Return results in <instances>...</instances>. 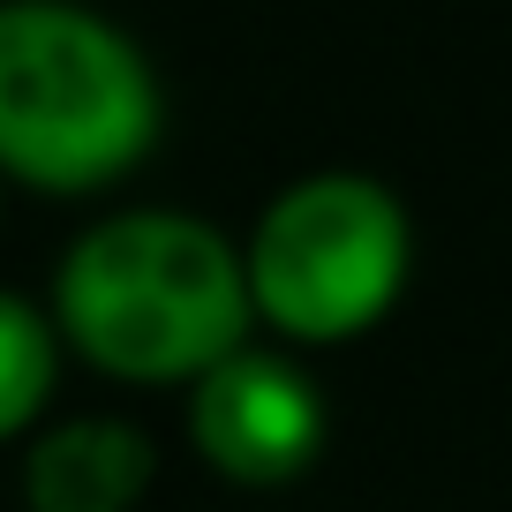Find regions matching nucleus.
<instances>
[{
	"mask_svg": "<svg viewBox=\"0 0 512 512\" xmlns=\"http://www.w3.org/2000/svg\"><path fill=\"white\" fill-rule=\"evenodd\" d=\"M53 324L61 347L83 369L136 392H166L249 347V272H241V241H226L196 211H113L83 226L68 256L53 264Z\"/></svg>",
	"mask_w": 512,
	"mask_h": 512,
	"instance_id": "1",
	"label": "nucleus"
},
{
	"mask_svg": "<svg viewBox=\"0 0 512 512\" xmlns=\"http://www.w3.org/2000/svg\"><path fill=\"white\" fill-rule=\"evenodd\" d=\"M144 46L83 0H0V181L98 196L159 144Z\"/></svg>",
	"mask_w": 512,
	"mask_h": 512,
	"instance_id": "2",
	"label": "nucleus"
},
{
	"mask_svg": "<svg viewBox=\"0 0 512 512\" xmlns=\"http://www.w3.org/2000/svg\"><path fill=\"white\" fill-rule=\"evenodd\" d=\"M256 324L287 347H347L377 332L415 272V219L377 174H302L241 234Z\"/></svg>",
	"mask_w": 512,
	"mask_h": 512,
	"instance_id": "3",
	"label": "nucleus"
},
{
	"mask_svg": "<svg viewBox=\"0 0 512 512\" xmlns=\"http://www.w3.org/2000/svg\"><path fill=\"white\" fill-rule=\"evenodd\" d=\"M324 392L294 354L241 347L189 384V452L234 490H287L324 452Z\"/></svg>",
	"mask_w": 512,
	"mask_h": 512,
	"instance_id": "4",
	"label": "nucleus"
},
{
	"mask_svg": "<svg viewBox=\"0 0 512 512\" xmlns=\"http://www.w3.org/2000/svg\"><path fill=\"white\" fill-rule=\"evenodd\" d=\"M159 445L128 415H61L23 445V512H136Z\"/></svg>",
	"mask_w": 512,
	"mask_h": 512,
	"instance_id": "5",
	"label": "nucleus"
},
{
	"mask_svg": "<svg viewBox=\"0 0 512 512\" xmlns=\"http://www.w3.org/2000/svg\"><path fill=\"white\" fill-rule=\"evenodd\" d=\"M61 324L53 309H38L31 294L0 287V445H31L46 430L53 384H61Z\"/></svg>",
	"mask_w": 512,
	"mask_h": 512,
	"instance_id": "6",
	"label": "nucleus"
}]
</instances>
